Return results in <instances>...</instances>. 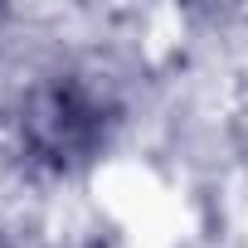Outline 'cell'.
<instances>
[{
    "label": "cell",
    "instance_id": "6da1fadb",
    "mask_svg": "<svg viewBox=\"0 0 248 248\" xmlns=\"http://www.w3.org/2000/svg\"><path fill=\"white\" fill-rule=\"evenodd\" d=\"M25 137L49 161H83L107 137V107L97 102L93 88L73 78L44 83L25 102Z\"/></svg>",
    "mask_w": 248,
    "mask_h": 248
}]
</instances>
